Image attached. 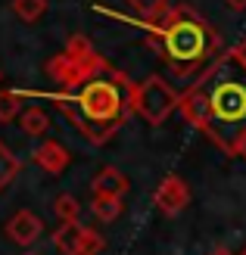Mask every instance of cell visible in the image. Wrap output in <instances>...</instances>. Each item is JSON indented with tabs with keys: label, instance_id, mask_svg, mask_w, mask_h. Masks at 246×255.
<instances>
[{
	"label": "cell",
	"instance_id": "cell-14",
	"mask_svg": "<svg viewBox=\"0 0 246 255\" xmlns=\"http://www.w3.org/2000/svg\"><path fill=\"white\" fill-rule=\"evenodd\" d=\"M22 94L19 91H0V125H9L22 112Z\"/></svg>",
	"mask_w": 246,
	"mask_h": 255
},
{
	"label": "cell",
	"instance_id": "cell-6",
	"mask_svg": "<svg viewBox=\"0 0 246 255\" xmlns=\"http://www.w3.org/2000/svg\"><path fill=\"white\" fill-rule=\"evenodd\" d=\"M153 202H156V209L162 215H181L190 202V187L184 184L181 174H165L162 184L156 187V193H153Z\"/></svg>",
	"mask_w": 246,
	"mask_h": 255
},
{
	"label": "cell",
	"instance_id": "cell-7",
	"mask_svg": "<svg viewBox=\"0 0 246 255\" xmlns=\"http://www.w3.org/2000/svg\"><path fill=\"white\" fill-rule=\"evenodd\" d=\"M3 231H6V237H9L16 246H31L34 240L44 234V221L37 218L31 209H22V212H16V215L6 221Z\"/></svg>",
	"mask_w": 246,
	"mask_h": 255
},
{
	"label": "cell",
	"instance_id": "cell-11",
	"mask_svg": "<svg viewBox=\"0 0 246 255\" xmlns=\"http://www.w3.org/2000/svg\"><path fill=\"white\" fill-rule=\"evenodd\" d=\"M16 119H19V128H22V131L28 134V137H44V134L50 131V116H47L41 106H28V109H22Z\"/></svg>",
	"mask_w": 246,
	"mask_h": 255
},
{
	"label": "cell",
	"instance_id": "cell-13",
	"mask_svg": "<svg viewBox=\"0 0 246 255\" xmlns=\"http://www.w3.org/2000/svg\"><path fill=\"white\" fill-rule=\"evenodd\" d=\"M12 12H16L22 22L34 25L37 19H44V12H47V0H12Z\"/></svg>",
	"mask_w": 246,
	"mask_h": 255
},
{
	"label": "cell",
	"instance_id": "cell-1",
	"mask_svg": "<svg viewBox=\"0 0 246 255\" xmlns=\"http://www.w3.org/2000/svg\"><path fill=\"white\" fill-rule=\"evenodd\" d=\"M178 109L225 156H237V143L246 134V62L222 50L181 94Z\"/></svg>",
	"mask_w": 246,
	"mask_h": 255
},
{
	"label": "cell",
	"instance_id": "cell-12",
	"mask_svg": "<svg viewBox=\"0 0 246 255\" xmlns=\"http://www.w3.org/2000/svg\"><path fill=\"white\" fill-rule=\"evenodd\" d=\"M19 171H22V159H19V156H12L9 146L3 143V140H0V190H6L12 181H16Z\"/></svg>",
	"mask_w": 246,
	"mask_h": 255
},
{
	"label": "cell",
	"instance_id": "cell-8",
	"mask_svg": "<svg viewBox=\"0 0 246 255\" xmlns=\"http://www.w3.org/2000/svg\"><path fill=\"white\" fill-rule=\"evenodd\" d=\"M31 162H34L41 171H47L50 177H59L62 171L69 168L72 156H69V149L62 146L59 140H44L41 146H34V152H31Z\"/></svg>",
	"mask_w": 246,
	"mask_h": 255
},
{
	"label": "cell",
	"instance_id": "cell-5",
	"mask_svg": "<svg viewBox=\"0 0 246 255\" xmlns=\"http://www.w3.org/2000/svg\"><path fill=\"white\" fill-rule=\"evenodd\" d=\"M53 246L59 255H100L106 249V240H103L94 227L75 221H62L53 231Z\"/></svg>",
	"mask_w": 246,
	"mask_h": 255
},
{
	"label": "cell",
	"instance_id": "cell-21",
	"mask_svg": "<svg viewBox=\"0 0 246 255\" xmlns=\"http://www.w3.org/2000/svg\"><path fill=\"white\" fill-rule=\"evenodd\" d=\"M240 255H246V249H243V252H240Z\"/></svg>",
	"mask_w": 246,
	"mask_h": 255
},
{
	"label": "cell",
	"instance_id": "cell-20",
	"mask_svg": "<svg viewBox=\"0 0 246 255\" xmlns=\"http://www.w3.org/2000/svg\"><path fill=\"white\" fill-rule=\"evenodd\" d=\"M215 255H228V252H215Z\"/></svg>",
	"mask_w": 246,
	"mask_h": 255
},
{
	"label": "cell",
	"instance_id": "cell-15",
	"mask_svg": "<svg viewBox=\"0 0 246 255\" xmlns=\"http://www.w3.org/2000/svg\"><path fill=\"white\" fill-rule=\"evenodd\" d=\"M128 6L137 12V22H150L168 9V0H128Z\"/></svg>",
	"mask_w": 246,
	"mask_h": 255
},
{
	"label": "cell",
	"instance_id": "cell-10",
	"mask_svg": "<svg viewBox=\"0 0 246 255\" xmlns=\"http://www.w3.org/2000/svg\"><path fill=\"white\" fill-rule=\"evenodd\" d=\"M90 212H94V218L100 224H115L125 212V202L122 196H94L90 199Z\"/></svg>",
	"mask_w": 246,
	"mask_h": 255
},
{
	"label": "cell",
	"instance_id": "cell-17",
	"mask_svg": "<svg viewBox=\"0 0 246 255\" xmlns=\"http://www.w3.org/2000/svg\"><path fill=\"white\" fill-rule=\"evenodd\" d=\"M231 53H234L240 62H246V37H243V41H237V47H231Z\"/></svg>",
	"mask_w": 246,
	"mask_h": 255
},
{
	"label": "cell",
	"instance_id": "cell-18",
	"mask_svg": "<svg viewBox=\"0 0 246 255\" xmlns=\"http://www.w3.org/2000/svg\"><path fill=\"white\" fill-rule=\"evenodd\" d=\"M228 9H234V12H243L246 9V0H225Z\"/></svg>",
	"mask_w": 246,
	"mask_h": 255
},
{
	"label": "cell",
	"instance_id": "cell-2",
	"mask_svg": "<svg viewBox=\"0 0 246 255\" xmlns=\"http://www.w3.org/2000/svg\"><path fill=\"white\" fill-rule=\"evenodd\" d=\"M131 97L134 84L128 81V75L100 56L94 66L59 81V91L50 100L90 143L103 146L112 134L122 131V125L131 116Z\"/></svg>",
	"mask_w": 246,
	"mask_h": 255
},
{
	"label": "cell",
	"instance_id": "cell-4",
	"mask_svg": "<svg viewBox=\"0 0 246 255\" xmlns=\"http://www.w3.org/2000/svg\"><path fill=\"white\" fill-rule=\"evenodd\" d=\"M178 87L168 84L162 75H150L144 84H134V97H131V112L140 116L147 125L159 128L168 122V116L178 109Z\"/></svg>",
	"mask_w": 246,
	"mask_h": 255
},
{
	"label": "cell",
	"instance_id": "cell-16",
	"mask_svg": "<svg viewBox=\"0 0 246 255\" xmlns=\"http://www.w3.org/2000/svg\"><path fill=\"white\" fill-rule=\"evenodd\" d=\"M53 212H56L59 221H75V218L81 215V202L75 199L72 193H59V196L53 199Z\"/></svg>",
	"mask_w": 246,
	"mask_h": 255
},
{
	"label": "cell",
	"instance_id": "cell-19",
	"mask_svg": "<svg viewBox=\"0 0 246 255\" xmlns=\"http://www.w3.org/2000/svg\"><path fill=\"white\" fill-rule=\"evenodd\" d=\"M237 156H243V159H246V134L240 137V143H237Z\"/></svg>",
	"mask_w": 246,
	"mask_h": 255
},
{
	"label": "cell",
	"instance_id": "cell-9",
	"mask_svg": "<svg viewBox=\"0 0 246 255\" xmlns=\"http://www.w3.org/2000/svg\"><path fill=\"white\" fill-rule=\"evenodd\" d=\"M128 190H131V181H128V174L106 165V168H100V174L90 181V193L94 196H125Z\"/></svg>",
	"mask_w": 246,
	"mask_h": 255
},
{
	"label": "cell",
	"instance_id": "cell-22",
	"mask_svg": "<svg viewBox=\"0 0 246 255\" xmlns=\"http://www.w3.org/2000/svg\"><path fill=\"white\" fill-rule=\"evenodd\" d=\"M0 78H3V75H0Z\"/></svg>",
	"mask_w": 246,
	"mask_h": 255
},
{
	"label": "cell",
	"instance_id": "cell-3",
	"mask_svg": "<svg viewBox=\"0 0 246 255\" xmlns=\"http://www.w3.org/2000/svg\"><path fill=\"white\" fill-rule=\"evenodd\" d=\"M97 12L115 16L119 22L140 25V28L150 34V44L159 53L168 75L181 84H190L218 53H222V34H218L212 28V22L206 19L203 12H197L190 3H175V6H168L162 16L150 19V22L125 19V16H119V12H112L106 6H97Z\"/></svg>",
	"mask_w": 246,
	"mask_h": 255
},
{
	"label": "cell",
	"instance_id": "cell-23",
	"mask_svg": "<svg viewBox=\"0 0 246 255\" xmlns=\"http://www.w3.org/2000/svg\"><path fill=\"white\" fill-rule=\"evenodd\" d=\"M28 255H31V252H28Z\"/></svg>",
	"mask_w": 246,
	"mask_h": 255
}]
</instances>
